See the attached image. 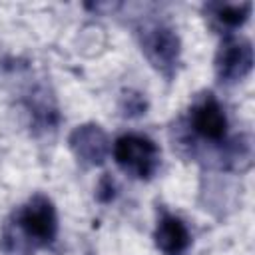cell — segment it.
Segmentation results:
<instances>
[{"mask_svg": "<svg viewBox=\"0 0 255 255\" xmlns=\"http://www.w3.org/2000/svg\"><path fill=\"white\" fill-rule=\"evenodd\" d=\"M58 237V211L44 193H34L12 211L0 233V247L8 255H34L54 245Z\"/></svg>", "mask_w": 255, "mask_h": 255, "instance_id": "1", "label": "cell"}, {"mask_svg": "<svg viewBox=\"0 0 255 255\" xmlns=\"http://www.w3.org/2000/svg\"><path fill=\"white\" fill-rule=\"evenodd\" d=\"M137 44L151 68L171 82L181 64V40L163 20H143L135 26Z\"/></svg>", "mask_w": 255, "mask_h": 255, "instance_id": "2", "label": "cell"}, {"mask_svg": "<svg viewBox=\"0 0 255 255\" xmlns=\"http://www.w3.org/2000/svg\"><path fill=\"white\" fill-rule=\"evenodd\" d=\"M112 153L124 173L141 181L151 179L161 163V153L157 143L143 133L120 135L114 141Z\"/></svg>", "mask_w": 255, "mask_h": 255, "instance_id": "3", "label": "cell"}, {"mask_svg": "<svg viewBox=\"0 0 255 255\" xmlns=\"http://www.w3.org/2000/svg\"><path fill=\"white\" fill-rule=\"evenodd\" d=\"M213 68H215V78L219 84L231 86V84L245 80L253 70L251 42L247 38H241V36L237 38V36L227 34L215 52Z\"/></svg>", "mask_w": 255, "mask_h": 255, "instance_id": "4", "label": "cell"}, {"mask_svg": "<svg viewBox=\"0 0 255 255\" xmlns=\"http://www.w3.org/2000/svg\"><path fill=\"white\" fill-rule=\"evenodd\" d=\"M68 147L82 167H98L106 161L112 145L108 133L98 124H82L68 135Z\"/></svg>", "mask_w": 255, "mask_h": 255, "instance_id": "5", "label": "cell"}, {"mask_svg": "<svg viewBox=\"0 0 255 255\" xmlns=\"http://www.w3.org/2000/svg\"><path fill=\"white\" fill-rule=\"evenodd\" d=\"M22 106L28 114L30 128L36 135L54 131L58 128V124H60L58 104L46 86H42V84L30 86L22 98Z\"/></svg>", "mask_w": 255, "mask_h": 255, "instance_id": "6", "label": "cell"}, {"mask_svg": "<svg viewBox=\"0 0 255 255\" xmlns=\"http://www.w3.org/2000/svg\"><path fill=\"white\" fill-rule=\"evenodd\" d=\"M153 243L161 255H187L191 233L181 217L163 209L153 229Z\"/></svg>", "mask_w": 255, "mask_h": 255, "instance_id": "7", "label": "cell"}, {"mask_svg": "<svg viewBox=\"0 0 255 255\" xmlns=\"http://www.w3.org/2000/svg\"><path fill=\"white\" fill-rule=\"evenodd\" d=\"M205 14L213 28H217L221 32L225 30L229 34L231 30H237L247 22V18L251 14V4L249 2H243V4L211 2V4H205Z\"/></svg>", "mask_w": 255, "mask_h": 255, "instance_id": "8", "label": "cell"}, {"mask_svg": "<svg viewBox=\"0 0 255 255\" xmlns=\"http://www.w3.org/2000/svg\"><path fill=\"white\" fill-rule=\"evenodd\" d=\"M120 112L124 118H139L147 112V100L137 90H124L120 96Z\"/></svg>", "mask_w": 255, "mask_h": 255, "instance_id": "9", "label": "cell"}, {"mask_svg": "<svg viewBox=\"0 0 255 255\" xmlns=\"http://www.w3.org/2000/svg\"><path fill=\"white\" fill-rule=\"evenodd\" d=\"M116 195H118L116 181L112 179L110 173H104V175L100 177L98 185H96V197H98V201H100V203H110V201L116 199Z\"/></svg>", "mask_w": 255, "mask_h": 255, "instance_id": "10", "label": "cell"}]
</instances>
